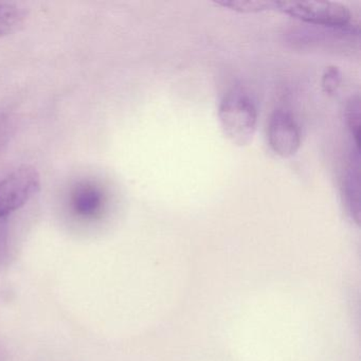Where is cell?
Instances as JSON below:
<instances>
[{
    "mask_svg": "<svg viewBox=\"0 0 361 361\" xmlns=\"http://www.w3.org/2000/svg\"><path fill=\"white\" fill-rule=\"evenodd\" d=\"M219 120L225 136L238 147L252 140L257 124V109L250 96L240 88H233L221 99Z\"/></svg>",
    "mask_w": 361,
    "mask_h": 361,
    "instance_id": "obj_1",
    "label": "cell"
},
{
    "mask_svg": "<svg viewBox=\"0 0 361 361\" xmlns=\"http://www.w3.org/2000/svg\"><path fill=\"white\" fill-rule=\"evenodd\" d=\"M274 10L305 24L343 30L350 26L352 12L335 1H274Z\"/></svg>",
    "mask_w": 361,
    "mask_h": 361,
    "instance_id": "obj_2",
    "label": "cell"
},
{
    "mask_svg": "<svg viewBox=\"0 0 361 361\" xmlns=\"http://www.w3.org/2000/svg\"><path fill=\"white\" fill-rule=\"evenodd\" d=\"M41 188L37 169L22 166L0 179V219L24 207Z\"/></svg>",
    "mask_w": 361,
    "mask_h": 361,
    "instance_id": "obj_3",
    "label": "cell"
},
{
    "mask_svg": "<svg viewBox=\"0 0 361 361\" xmlns=\"http://www.w3.org/2000/svg\"><path fill=\"white\" fill-rule=\"evenodd\" d=\"M268 142L272 151L282 158L295 155L301 147V130L289 111L278 109L268 123Z\"/></svg>",
    "mask_w": 361,
    "mask_h": 361,
    "instance_id": "obj_4",
    "label": "cell"
},
{
    "mask_svg": "<svg viewBox=\"0 0 361 361\" xmlns=\"http://www.w3.org/2000/svg\"><path fill=\"white\" fill-rule=\"evenodd\" d=\"M359 151L355 149L350 154V164L344 175L342 183V195L345 202L346 209L356 223L360 219V164Z\"/></svg>",
    "mask_w": 361,
    "mask_h": 361,
    "instance_id": "obj_5",
    "label": "cell"
},
{
    "mask_svg": "<svg viewBox=\"0 0 361 361\" xmlns=\"http://www.w3.org/2000/svg\"><path fill=\"white\" fill-rule=\"evenodd\" d=\"M73 208L82 216H92L102 206V195L94 187H82L73 195Z\"/></svg>",
    "mask_w": 361,
    "mask_h": 361,
    "instance_id": "obj_6",
    "label": "cell"
},
{
    "mask_svg": "<svg viewBox=\"0 0 361 361\" xmlns=\"http://www.w3.org/2000/svg\"><path fill=\"white\" fill-rule=\"evenodd\" d=\"M215 5L238 12V13L253 14L274 10V1H257V0H223Z\"/></svg>",
    "mask_w": 361,
    "mask_h": 361,
    "instance_id": "obj_7",
    "label": "cell"
},
{
    "mask_svg": "<svg viewBox=\"0 0 361 361\" xmlns=\"http://www.w3.org/2000/svg\"><path fill=\"white\" fill-rule=\"evenodd\" d=\"M360 98L356 94L348 100L345 109L346 126L356 149L360 147Z\"/></svg>",
    "mask_w": 361,
    "mask_h": 361,
    "instance_id": "obj_8",
    "label": "cell"
},
{
    "mask_svg": "<svg viewBox=\"0 0 361 361\" xmlns=\"http://www.w3.org/2000/svg\"><path fill=\"white\" fill-rule=\"evenodd\" d=\"M24 16L18 7L0 4V37L13 32L22 24Z\"/></svg>",
    "mask_w": 361,
    "mask_h": 361,
    "instance_id": "obj_9",
    "label": "cell"
},
{
    "mask_svg": "<svg viewBox=\"0 0 361 361\" xmlns=\"http://www.w3.org/2000/svg\"><path fill=\"white\" fill-rule=\"evenodd\" d=\"M341 73L338 67L329 66L322 75V88L325 94L333 96L339 90L341 84Z\"/></svg>",
    "mask_w": 361,
    "mask_h": 361,
    "instance_id": "obj_10",
    "label": "cell"
}]
</instances>
